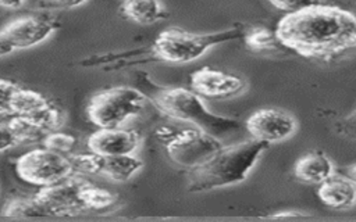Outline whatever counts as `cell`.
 <instances>
[{
  "mask_svg": "<svg viewBox=\"0 0 356 222\" xmlns=\"http://www.w3.org/2000/svg\"><path fill=\"white\" fill-rule=\"evenodd\" d=\"M275 35L285 49L299 56L332 61L356 47V17L339 7L318 4L286 14Z\"/></svg>",
  "mask_w": 356,
  "mask_h": 222,
  "instance_id": "6da1fadb",
  "label": "cell"
},
{
  "mask_svg": "<svg viewBox=\"0 0 356 222\" xmlns=\"http://www.w3.org/2000/svg\"><path fill=\"white\" fill-rule=\"evenodd\" d=\"M268 143L249 139L238 144L221 146L199 165L189 169L188 190L209 191L243 182Z\"/></svg>",
  "mask_w": 356,
  "mask_h": 222,
  "instance_id": "7a4b0ae2",
  "label": "cell"
},
{
  "mask_svg": "<svg viewBox=\"0 0 356 222\" xmlns=\"http://www.w3.org/2000/svg\"><path fill=\"white\" fill-rule=\"evenodd\" d=\"M142 86L146 89V96L161 114L170 119L191 123L217 139L238 130L241 126L234 118L217 115L209 111L200 96L192 89L160 86L147 75L142 78Z\"/></svg>",
  "mask_w": 356,
  "mask_h": 222,
  "instance_id": "3957f363",
  "label": "cell"
},
{
  "mask_svg": "<svg viewBox=\"0 0 356 222\" xmlns=\"http://www.w3.org/2000/svg\"><path fill=\"white\" fill-rule=\"evenodd\" d=\"M243 35L245 28L242 24L213 33H192L179 28H167L154 39L152 53L165 62L186 64L200 58L211 47L241 39Z\"/></svg>",
  "mask_w": 356,
  "mask_h": 222,
  "instance_id": "277c9868",
  "label": "cell"
},
{
  "mask_svg": "<svg viewBox=\"0 0 356 222\" xmlns=\"http://www.w3.org/2000/svg\"><path fill=\"white\" fill-rule=\"evenodd\" d=\"M147 100L149 97L143 90L115 86L93 94L86 107V114L97 128H118L129 118L139 115Z\"/></svg>",
  "mask_w": 356,
  "mask_h": 222,
  "instance_id": "5b68a950",
  "label": "cell"
},
{
  "mask_svg": "<svg viewBox=\"0 0 356 222\" xmlns=\"http://www.w3.org/2000/svg\"><path fill=\"white\" fill-rule=\"evenodd\" d=\"M156 137L164 144L170 160L188 169L199 165L222 146L220 139L196 126L177 130L161 126L156 130Z\"/></svg>",
  "mask_w": 356,
  "mask_h": 222,
  "instance_id": "8992f818",
  "label": "cell"
},
{
  "mask_svg": "<svg viewBox=\"0 0 356 222\" xmlns=\"http://www.w3.org/2000/svg\"><path fill=\"white\" fill-rule=\"evenodd\" d=\"M17 175L26 183L44 187L76 173L70 154H61L47 147L24 153L15 161Z\"/></svg>",
  "mask_w": 356,
  "mask_h": 222,
  "instance_id": "52a82bcc",
  "label": "cell"
},
{
  "mask_svg": "<svg viewBox=\"0 0 356 222\" xmlns=\"http://www.w3.org/2000/svg\"><path fill=\"white\" fill-rule=\"evenodd\" d=\"M90 185L81 173L50 186L40 187L33 197L42 205L47 216H72L88 211L86 189Z\"/></svg>",
  "mask_w": 356,
  "mask_h": 222,
  "instance_id": "ba28073f",
  "label": "cell"
},
{
  "mask_svg": "<svg viewBox=\"0 0 356 222\" xmlns=\"http://www.w3.org/2000/svg\"><path fill=\"white\" fill-rule=\"evenodd\" d=\"M57 22L46 15L19 17L0 29V57L43 43L56 31Z\"/></svg>",
  "mask_w": 356,
  "mask_h": 222,
  "instance_id": "9c48e42d",
  "label": "cell"
},
{
  "mask_svg": "<svg viewBox=\"0 0 356 222\" xmlns=\"http://www.w3.org/2000/svg\"><path fill=\"white\" fill-rule=\"evenodd\" d=\"M76 173L102 175L114 182H128L143 166V161L135 154L100 155L96 153L70 154Z\"/></svg>",
  "mask_w": 356,
  "mask_h": 222,
  "instance_id": "30bf717a",
  "label": "cell"
},
{
  "mask_svg": "<svg viewBox=\"0 0 356 222\" xmlns=\"http://www.w3.org/2000/svg\"><path fill=\"white\" fill-rule=\"evenodd\" d=\"M245 128L253 139L270 144L291 137L298 128V122L282 110L261 108L246 119Z\"/></svg>",
  "mask_w": 356,
  "mask_h": 222,
  "instance_id": "8fae6325",
  "label": "cell"
},
{
  "mask_svg": "<svg viewBox=\"0 0 356 222\" xmlns=\"http://www.w3.org/2000/svg\"><path fill=\"white\" fill-rule=\"evenodd\" d=\"M191 89L200 97L228 99L242 93L246 82L236 75L203 67L191 74Z\"/></svg>",
  "mask_w": 356,
  "mask_h": 222,
  "instance_id": "7c38bea8",
  "label": "cell"
},
{
  "mask_svg": "<svg viewBox=\"0 0 356 222\" xmlns=\"http://www.w3.org/2000/svg\"><path fill=\"white\" fill-rule=\"evenodd\" d=\"M142 137L135 129L99 128L88 137V148L100 155H129L135 154Z\"/></svg>",
  "mask_w": 356,
  "mask_h": 222,
  "instance_id": "4fadbf2b",
  "label": "cell"
},
{
  "mask_svg": "<svg viewBox=\"0 0 356 222\" xmlns=\"http://www.w3.org/2000/svg\"><path fill=\"white\" fill-rule=\"evenodd\" d=\"M317 194L330 208H350L356 204V179L332 173L320 183Z\"/></svg>",
  "mask_w": 356,
  "mask_h": 222,
  "instance_id": "5bb4252c",
  "label": "cell"
},
{
  "mask_svg": "<svg viewBox=\"0 0 356 222\" xmlns=\"http://www.w3.org/2000/svg\"><path fill=\"white\" fill-rule=\"evenodd\" d=\"M293 172L299 180L307 183H321L334 173V166L325 154L314 151L300 157L295 164Z\"/></svg>",
  "mask_w": 356,
  "mask_h": 222,
  "instance_id": "9a60e30c",
  "label": "cell"
},
{
  "mask_svg": "<svg viewBox=\"0 0 356 222\" xmlns=\"http://www.w3.org/2000/svg\"><path fill=\"white\" fill-rule=\"evenodd\" d=\"M122 12L129 21L140 25L156 24L167 17V11L159 0H125Z\"/></svg>",
  "mask_w": 356,
  "mask_h": 222,
  "instance_id": "2e32d148",
  "label": "cell"
},
{
  "mask_svg": "<svg viewBox=\"0 0 356 222\" xmlns=\"http://www.w3.org/2000/svg\"><path fill=\"white\" fill-rule=\"evenodd\" d=\"M243 39L246 47L254 53H271L285 49L278 40L275 32L273 33L270 29L263 26H256L250 31H245Z\"/></svg>",
  "mask_w": 356,
  "mask_h": 222,
  "instance_id": "e0dca14e",
  "label": "cell"
},
{
  "mask_svg": "<svg viewBox=\"0 0 356 222\" xmlns=\"http://www.w3.org/2000/svg\"><path fill=\"white\" fill-rule=\"evenodd\" d=\"M50 101L36 90L18 87L14 93L11 108L13 115H26L47 105Z\"/></svg>",
  "mask_w": 356,
  "mask_h": 222,
  "instance_id": "ac0fdd59",
  "label": "cell"
},
{
  "mask_svg": "<svg viewBox=\"0 0 356 222\" xmlns=\"http://www.w3.org/2000/svg\"><path fill=\"white\" fill-rule=\"evenodd\" d=\"M4 216L21 218V216H47L42 205L38 200L32 197H18L10 200L4 207L3 212Z\"/></svg>",
  "mask_w": 356,
  "mask_h": 222,
  "instance_id": "d6986e66",
  "label": "cell"
},
{
  "mask_svg": "<svg viewBox=\"0 0 356 222\" xmlns=\"http://www.w3.org/2000/svg\"><path fill=\"white\" fill-rule=\"evenodd\" d=\"M42 142H43L44 147H47L53 151L61 153V154H67V155L71 154V151L75 146V137L72 135L63 133L58 130H54V132L46 135Z\"/></svg>",
  "mask_w": 356,
  "mask_h": 222,
  "instance_id": "ffe728a7",
  "label": "cell"
},
{
  "mask_svg": "<svg viewBox=\"0 0 356 222\" xmlns=\"http://www.w3.org/2000/svg\"><path fill=\"white\" fill-rule=\"evenodd\" d=\"M19 86L11 80L0 79V117H13L11 101Z\"/></svg>",
  "mask_w": 356,
  "mask_h": 222,
  "instance_id": "44dd1931",
  "label": "cell"
},
{
  "mask_svg": "<svg viewBox=\"0 0 356 222\" xmlns=\"http://www.w3.org/2000/svg\"><path fill=\"white\" fill-rule=\"evenodd\" d=\"M275 8L285 11L286 14L298 12L300 10L324 4V0H268Z\"/></svg>",
  "mask_w": 356,
  "mask_h": 222,
  "instance_id": "7402d4cb",
  "label": "cell"
},
{
  "mask_svg": "<svg viewBox=\"0 0 356 222\" xmlns=\"http://www.w3.org/2000/svg\"><path fill=\"white\" fill-rule=\"evenodd\" d=\"M19 143L15 133L8 125H0V153H4Z\"/></svg>",
  "mask_w": 356,
  "mask_h": 222,
  "instance_id": "603a6c76",
  "label": "cell"
},
{
  "mask_svg": "<svg viewBox=\"0 0 356 222\" xmlns=\"http://www.w3.org/2000/svg\"><path fill=\"white\" fill-rule=\"evenodd\" d=\"M51 4L61 7V8H74V7H79L83 3H86L88 0H49Z\"/></svg>",
  "mask_w": 356,
  "mask_h": 222,
  "instance_id": "cb8c5ba5",
  "label": "cell"
},
{
  "mask_svg": "<svg viewBox=\"0 0 356 222\" xmlns=\"http://www.w3.org/2000/svg\"><path fill=\"white\" fill-rule=\"evenodd\" d=\"M26 0H0V7L8 8V10H18L25 4Z\"/></svg>",
  "mask_w": 356,
  "mask_h": 222,
  "instance_id": "d4e9b609",
  "label": "cell"
},
{
  "mask_svg": "<svg viewBox=\"0 0 356 222\" xmlns=\"http://www.w3.org/2000/svg\"><path fill=\"white\" fill-rule=\"evenodd\" d=\"M302 215L300 212H278L275 215H271L273 218H281V216H299Z\"/></svg>",
  "mask_w": 356,
  "mask_h": 222,
  "instance_id": "484cf974",
  "label": "cell"
}]
</instances>
